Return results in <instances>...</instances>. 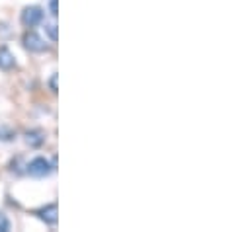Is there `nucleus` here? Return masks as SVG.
<instances>
[{
  "instance_id": "obj_1",
  "label": "nucleus",
  "mask_w": 252,
  "mask_h": 232,
  "mask_svg": "<svg viewBox=\"0 0 252 232\" xmlns=\"http://www.w3.org/2000/svg\"><path fill=\"white\" fill-rule=\"evenodd\" d=\"M41 20H43V10L39 6H28V8H24V12H22V24L26 28H35L37 24H41Z\"/></svg>"
},
{
  "instance_id": "obj_2",
  "label": "nucleus",
  "mask_w": 252,
  "mask_h": 232,
  "mask_svg": "<svg viewBox=\"0 0 252 232\" xmlns=\"http://www.w3.org/2000/svg\"><path fill=\"white\" fill-rule=\"evenodd\" d=\"M49 172H51V164H49L45 158H41V156L33 158V160L28 164V174L33 175V177H45Z\"/></svg>"
},
{
  "instance_id": "obj_3",
  "label": "nucleus",
  "mask_w": 252,
  "mask_h": 232,
  "mask_svg": "<svg viewBox=\"0 0 252 232\" xmlns=\"http://www.w3.org/2000/svg\"><path fill=\"white\" fill-rule=\"evenodd\" d=\"M24 45H26V49H30L32 53H43V51H47V43H45L35 31H28V33L24 35Z\"/></svg>"
},
{
  "instance_id": "obj_4",
  "label": "nucleus",
  "mask_w": 252,
  "mask_h": 232,
  "mask_svg": "<svg viewBox=\"0 0 252 232\" xmlns=\"http://www.w3.org/2000/svg\"><path fill=\"white\" fill-rule=\"evenodd\" d=\"M37 217H39L45 225L55 227V225H57V221H59V209H57V205H55V203L45 205L43 209H39V211H37Z\"/></svg>"
},
{
  "instance_id": "obj_5",
  "label": "nucleus",
  "mask_w": 252,
  "mask_h": 232,
  "mask_svg": "<svg viewBox=\"0 0 252 232\" xmlns=\"http://www.w3.org/2000/svg\"><path fill=\"white\" fill-rule=\"evenodd\" d=\"M16 66V58L8 47H0V70H12Z\"/></svg>"
},
{
  "instance_id": "obj_6",
  "label": "nucleus",
  "mask_w": 252,
  "mask_h": 232,
  "mask_svg": "<svg viewBox=\"0 0 252 232\" xmlns=\"http://www.w3.org/2000/svg\"><path fill=\"white\" fill-rule=\"evenodd\" d=\"M43 141H45V137H43L41 131H28V133H26V143H28L30 146H33V148L41 146Z\"/></svg>"
},
{
  "instance_id": "obj_7",
  "label": "nucleus",
  "mask_w": 252,
  "mask_h": 232,
  "mask_svg": "<svg viewBox=\"0 0 252 232\" xmlns=\"http://www.w3.org/2000/svg\"><path fill=\"white\" fill-rule=\"evenodd\" d=\"M10 231V221L6 219L4 213H0V232H8Z\"/></svg>"
},
{
  "instance_id": "obj_8",
  "label": "nucleus",
  "mask_w": 252,
  "mask_h": 232,
  "mask_svg": "<svg viewBox=\"0 0 252 232\" xmlns=\"http://www.w3.org/2000/svg\"><path fill=\"white\" fill-rule=\"evenodd\" d=\"M45 31L49 33V37H51L53 41H57V26H55V24H49V26H45Z\"/></svg>"
},
{
  "instance_id": "obj_9",
  "label": "nucleus",
  "mask_w": 252,
  "mask_h": 232,
  "mask_svg": "<svg viewBox=\"0 0 252 232\" xmlns=\"http://www.w3.org/2000/svg\"><path fill=\"white\" fill-rule=\"evenodd\" d=\"M49 10H51V16H53V18H57V14H59V12H57V0H51Z\"/></svg>"
},
{
  "instance_id": "obj_10",
  "label": "nucleus",
  "mask_w": 252,
  "mask_h": 232,
  "mask_svg": "<svg viewBox=\"0 0 252 232\" xmlns=\"http://www.w3.org/2000/svg\"><path fill=\"white\" fill-rule=\"evenodd\" d=\"M49 84H51V90H53V92H57V74H53V76H51V82H49Z\"/></svg>"
}]
</instances>
